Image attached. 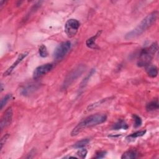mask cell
<instances>
[{
	"instance_id": "1",
	"label": "cell",
	"mask_w": 159,
	"mask_h": 159,
	"mask_svg": "<svg viewBox=\"0 0 159 159\" xmlns=\"http://www.w3.org/2000/svg\"><path fill=\"white\" fill-rule=\"evenodd\" d=\"M158 15V11H153L152 12L148 14L139 24L138 25L132 30L131 31L127 32L124 38L126 40H130L142 34L145 31H146L152 25L153 23L157 19Z\"/></svg>"
},
{
	"instance_id": "2",
	"label": "cell",
	"mask_w": 159,
	"mask_h": 159,
	"mask_svg": "<svg viewBox=\"0 0 159 159\" xmlns=\"http://www.w3.org/2000/svg\"><path fill=\"white\" fill-rule=\"evenodd\" d=\"M107 120V116L104 114H96L88 116L80 121L78 125L72 130L71 136H76L84 129L101 124Z\"/></svg>"
},
{
	"instance_id": "3",
	"label": "cell",
	"mask_w": 159,
	"mask_h": 159,
	"mask_svg": "<svg viewBox=\"0 0 159 159\" xmlns=\"http://www.w3.org/2000/svg\"><path fill=\"white\" fill-rule=\"evenodd\" d=\"M158 48V47L157 42H153L149 47L143 48L139 53L137 60V65L140 67L149 65L155 53L157 52Z\"/></svg>"
},
{
	"instance_id": "4",
	"label": "cell",
	"mask_w": 159,
	"mask_h": 159,
	"mask_svg": "<svg viewBox=\"0 0 159 159\" xmlns=\"http://www.w3.org/2000/svg\"><path fill=\"white\" fill-rule=\"evenodd\" d=\"M71 46V44L70 41H66L60 43L53 52V58L57 60L63 58L70 50Z\"/></svg>"
},
{
	"instance_id": "5",
	"label": "cell",
	"mask_w": 159,
	"mask_h": 159,
	"mask_svg": "<svg viewBox=\"0 0 159 159\" xmlns=\"http://www.w3.org/2000/svg\"><path fill=\"white\" fill-rule=\"evenodd\" d=\"M80 26V22L75 19H68L65 25V31L68 37H74Z\"/></svg>"
},
{
	"instance_id": "6",
	"label": "cell",
	"mask_w": 159,
	"mask_h": 159,
	"mask_svg": "<svg viewBox=\"0 0 159 159\" xmlns=\"http://www.w3.org/2000/svg\"><path fill=\"white\" fill-rule=\"evenodd\" d=\"M84 70V66L83 65H80L74 69L66 78L64 82V87H66L67 86L70 85V84L73 82L78 77H79L81 74L83 72Z\"/></svg>"
},
{
	"instance_id": "7",
	"label": "cell",
	"mask_w": 159,
	"mask_h": 159,
	"mask_svg": "<svg viewBox=\"0 0 159 159\" xmlns=\"http://www.w3.org/2000/svg\"><path fill=\"white\" fill-rule=\"evenodd\" d=\"M12 116H13V112H12V108L11 107L7 108L4 112L1 119L0 127H1V130H2L6 128L11 124L12 119Z\"/></svg>"
},
{
	"instance_id": "8",
	"label": "cell",
	"mask_w": 159,
	"mask_h": 159,
	"mask_svg": "<svg viewBox=\"0 0 159 159\" xmlns=\"http://www.w3.org/2000/svg\"><path fill=\"white\" fill-rule=\"evenodd\" d=\"M53 68V65L52 63H46L37 67L33 73V78L34 79H37L48 72H49Z\"/></svg>"
},
{
	"instance_id": "9",
	"label": "cell",
	"mask_w": 159,
	"mask_h": 159,
	"mask_svg": "<svg viewBox=\"0 0 159 159\" xmlns=\"http://www.w3.org/2000/svg\"><path fill=\"white\" fill-rule=\"evenodd\" d=\"M28 55V52H24L23 53H20L17 58L16 60V61L12 64V65L7 68V70L4 73V76H8L11 75V73L12 72V71L15 69V68L23 60V59L26 57Z\"/></svg>"
},
{
	"instance_id": "10",
	"label": "cell",
	"mask_w": 159,
	"mask_h": 159,
	"mask_svg": "<svg viewBox=\"0 0 159 159\" xmlns=\"http://www.w3.org/2000/svg\"><path fill=\"white\" fill-rule=\"evenodd\" d=\"M101 32H102L101 30L98 31L96 35H94V36L90 37L89 39H88L86 40V46L88 47H89L90 48H97V46H96V44L95 43V41H96V39L100 35Z\"/></svg>"
},
{
	"instance_id": "11",
	"label": "cell",
	"mask_w": 159,
	"mask_h": 159,
	"mask_svg": "<svg viewBox=\"0 0 159 159\" xmlns=\"http://www.w3.org/2000/svg\"><path fill=\"white\" fill-rule=\"evenodd\" d=\"M37 89V86L36 84H29L25 86L21 91V93L24 96H27L34 92L35 89Z\"/></svg>"
},
{
	"instance_id": "12",
	"label": "cell",
	"mask_w": 159,
	"mask_h": 159,
	"mask_svg": "<svg viewBox=\"0 0 159 159\" xmlns=\"http://www.w3.org/2000/svg\"><path fill=\"white\" fill-rule=\"evenodd\" d=\"M129 127L128 124L126 123V122L122 119H119L117 122H116L114 125H112V129L113 130H120V129H124L126 130Z\"/></svg>"
},
{
	"instance_id": "13",
	"label": "cell",
	"mask_w": 159,
	"mask_h": 159,
	"mask_svg": "<svg viewBox=\"0 0 159 159\" xmlns=\"http://www.w3.org/2000/svg\"><path fill=\"white\" fill-rule=\"evenodd\" d=\"M146 72L147 75L151 78H155L158 75V68L153 65H148L146 68Z\"/></svg>"
},
{
	"instance_id": "14",
	"label": "cell",
	"mask_w": 159,
	"mask_h": 159,
	"mask_svg": "<svg viewBox=\"0 0 159 159\" xmlns=\"http://www.w3.org/2000/svg\"><path fill=\"white\" fill-rule=\"evenodd\" d=\"M158 107H159V104H158V101L157 99L149 102L146 105V109L147 111H149V112L156 111L158 109Z\"/></svg>"
},
{
	"instance_id": "15",
	"label": "cell",
	"mask_w": 159,
	"mask_h": 159,
	"mask_svg": "<svg viewBox=\"0 0 159 159\" xmlns=\"http://www.w3.org/2000/svg\"><path fill=\"white\" fill-rule=\"evenodd\" d=\"M137 152L135 150H130L128 151H126L124 152L122 157L121 158L122 159H132V158H135L137 157Z\"/></svg>"
},
{
	"instance_id": "16",
	"label": "cell",
	"mask_w": 159,
	"mask_h": 159,
	"mask_svg": "<svg viewBox=\"0 0 159 159\" xmlns=\"http://www.w3.org/2000/svg\"><path fill=\"white\" fill-rule=\"evenodd\" d=\"M89 141H90V140L88 138L83 139L76 142L73 145V147L75 148H81L84 147L85 145H86L89 142Z\"/></svg>"
},
{
	"instance_id": "17",
	"label": "cell",
	"mask_w": 159,
	"mask_h": 159,
	"mask_svg": "<svg viewBox=\"0 0 159 159\" xmlns=\"http://www.w3.org/2000/svg\"><path fill=\"white\" fill-rule=\"evenodd\" d=\"M146 133V130H140V131H137L134 133H132L130 135H129L126 139H135L137 137H142L143 135H144Z\"/></svg>"
},
{
	"instance_id": "18",
	"label": "cell",
	"mask_w": 159,
	"mask_h": 159,
	"mask_svg": "<svg viewBox=\"0 0 159 159\" xmlns=\"http://www.w3.org/2000/svg\"><path fill=\"white\" fill-rule=\"evenodd\" d=\"M12 98V94H7L6 96H4L1 101V109H2L3 107L6 106V104L9 102V100H11Z\"/></svg>"
},
{
	"instance_id": "19",
	"label": "cell",
	"mask_w": 159,
	"mask_h": 159,
	"mask_svg": "<svg viewBox=\"0 0 159 159\" xmlns=\"http://www.w3.org/2000/svg\"><path fill=\"white\" fill-rule=\"evenodd\" d=\"M39 53L40 57L44 58L48 56V51L45 45H41L39 48Z\"/></svg>"
},
{
	"instance_id": "20",
	"label": "cell",
	"mask_w": 159,
	"mask_h": 159,
	"mask_svg": "<svg viewBox=\"0 0 159 159\" xmlns=\"http://www.w3.org/2000/svg\"><path fill=\"white\" fill-rule=\"evenodd\" d=\"M132 117L134 119V127H139L141 125L142 123V120L140 117H139V116L136 115V114H133L132 115Z\"/></svg>"
},
{
	"instance_id": "21",
	"label": "cell",
	"mask_w": 159,
	"mask_h": 159,
	"mask_svg": "<svg viewBox=\"0 0 159 159\" xmlns=\"http://www.w3.org/2000/svg\"><path fill=\"white\" fill-rule=\"evenodd\" d=\"M88 153V151L85 148H81L77 152H76V155H78V157L79 158H84L86 157V155Z\"/></svg>"
},
{
	"instance_id": "22",
	"label": "cell",
	"mask_w": 159,
	"mask_h": 159,
	"mask_svg": "<svg viewBox=\"0 0 159 159\" xmlns=\"http://www.w3.org/2000/svg\"><path fill=\"white\" fill-rule=\"evenodd\" d=\"M106 100H107V99H102L100 100V101H98V102H95V103H94V104H91L90 106H88V110H92L93 109L95 108L96 107H97V106H98L101 105L102 103H103L104 102H105Z\"/></svg>"
},
{
	"instance_id": "23",
	"label": "cell",
	"mask_w": 159,
	"mask_h": 159,
	"mask_svg": "<svg viewBox=\"0 0 159 159\" xmlns=\"http://www.w3.org/2000/svg\"><path fill=\"white\" fill-rule=\"evenodd\" d=\"M9 137V134H5V135L1 138V143H0V144H1V148H0L1 150L2 148L4 145L5 143L6 142V141H7V140L8 139Z\"/></svg>"
},
{
	"instance_id": "24",
	"label": "cell",
	"mask_w": 159,
	"mask_h": 159,
	"mask_svg": "<svg viewBox=\"0 0 159 159\" xmlns=\"http://www.w3.org/2000/svg\"><path fill=\"white\" fill-rule=\"evenodd\" d=\"M106 153L107 152L106 151H101L96 153V155L94 157V158H102L105 157Z\"/></svg>"
},
{
	"instance_id": "25",
	"label": "cell",
	"mask_w": 159,
	"mask_h": 159,
	"mask_svg": "<svg viewBox=\"0 0 159 159\" xmlns=\"http://www.w3.org/2000/svg\"><path fill=\"white\" fill-rule=\"evenodd\" d=\"M5 3V1H0V8L1 9L2 8V6H3V4Z\"/></svg>"
}]
</instances>
